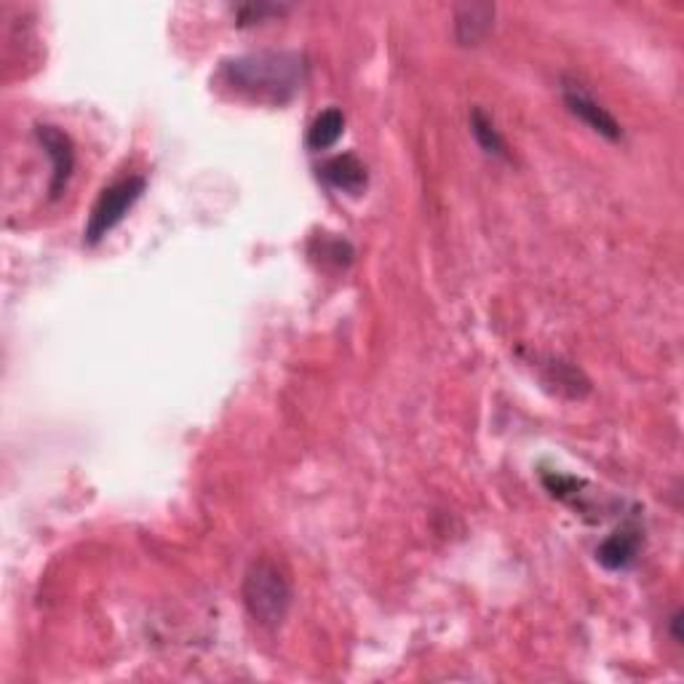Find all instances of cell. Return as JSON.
<instances>
[{
  "mask_svg": "<svg viewBox=\"0 0 684 684\" xmlns=\"http://www.w3.org/2000/svg\"><path fill=\"white\" fill-rule=\"evenodd\" d=\"M219 78L236 94L257 102L284 105L294 94L303 91L307 62L303 53L294 51H257L225 62Z\"/></svg>",
  "mask_w": 684,
  "mask_h": 684,
  "instance_id": "6da1fadb",
  "label": "cell"
},
{
  "mask_svg": "<svg viewBox=\"0 0 684 684\" xmlns=\"http://www.w3.org/2000/svg\"><path fill=\"white\" fill-rule=\"evenodd\" d=\"M495 27L492 3H462L455 6V40L460 46H479Z\"/></svg>",
  "mask_w": 684,
  "mask_h": 684,
  "instance_id": "ba28073f",
  "label": "cell"
},
{
  "mask_svg": "<svg viewBox=\"0 0 684 684\" xmlns=\"http://www.w3.org/2000/svg\"><path fill=\"white\" fill-rule=\"evenodd\" d=\"M642 546H645V529L636 521H623L613 535H607L605 540L596 548V561L609 573H626L636 565L639 559Z\"/></svg>",
  "mask_w": 684,
  "mask_h": 684,
  "instance_id": "8992f818",
  "label": "cell"
},
{
  "mask_svg": "<svg viewBox=\"0 0 684 684\" xmlns=\"http://www.w3.org/2000/svg\"><path fill=\"white\" fill-rule=\"evenodd\" d=\"M244 596L246 613L254 623L263 628H279L292 609L294 588L286 567L271 556L254 559L244 575Z\"/></svg>",
  "mask_w": 684,
  "mask_h": 684,
  "instance_id": "7a4b0ae2",
  "label": "cell"
},
{
  "mask_svg": "<svg viewBox=\"0 0 684 684\" xmlns=\"http://www.w3.org/2000/svg\"><path fill=\"white\" fill-rule=\"evenodd\" d=\"M543 487H546L556 500L573 506L575 511L588 514V500H586V492H583V487L586 485H583L580 479H575V476L548 471V473H543Z\"/></svg>",
  "mask_w": 684,
  "mask_h": 684,
  "instance_id": "7c38bea8",
  "label": "cell"
},
{
  "mask_svg": "<svg viewBox=\"0 0 684 684\" xmlns=\"http://www.w3.org/2000/svg\"><path fill=\"white\" fill-rule=\"evenodd\" d=\"M36 139L51 160L49 193H51V198H59L65 193L67 183H70L72 172H76V147H72V139L67 137L59 126H51V124H38Z\"/></svg>",
  "mask_w": 684,
  "mask_h": 684,
  "instance_id": "5b68a950",
  "label": "cell"
},
{
  "mask_svg": "<svg viewBox=\"0 0 684 684\" xmlns=\"http://www.w3.org/2000/svg\"><path fill=\"white\" fill-rule=\"evenodd\" d=\"M561 99H565L567 110L578 120H583L594 134L605 137L607 143H621L623 126L618 124V118H615L586 86L578 84V80L565 78L561 80Z\"/></svg>",
  "mask_w": 684,
  "mask_h": 684,
  "instance_id": "277c9868",
  "label": "cell"
},
{
  "mask_svg": "<svg viewBox=\"0 0 684 684\" xmlns=\"http://www.w3.org/2000/svg\"><path fill=\"white\" fill-rule=\"evenodd\" d=\"M342 134H345V113L340 107H330L313 118L311 129H307V147L316 153L330 150L340 143Z\"/></svg>",
  "mask_w": 684,
  "mask_h": 684,
  "instance_id": "30bf717a",
  "label": "cell"
},
{
  "mask_svg": "<svg viewBox=\"0 0 684 684\" xmlns=\"http://www.w3.org/2000/svg\"><path fill=\"white\" fill-rule=\"evenodd\" d=\"M468 120H471V134H473L476 145H479L481 150L487 153V156L506 160L508 158V145H506V139H502V134L498 129V124H495V118L489 116L485 107H473Z\"/></svg>",
  "mask_w": 684,
  "mask_h": 684,
  "instance_id": "8fae6325",
  "label": "cell"
},
{
  "mask_svg": "<svg viewBox=\"0 0 684 684\" xmlns=\"http://www.w3.org/2000/svg\"><path fill=\"white\" fill-rule=\"evenodd\" d=\"M535 367L540 369V378L546 385H551L556 393L567 395V399H583L592 391V382L580 372L578 364L559 359V355H540L535 353Z\"/></svg>",
  "mask_w": 684,
  "mask_h": 684,
  "instance_id": "52a82bcc",
  "label": "cell"
},
{
  "mask_svg": "<svg viewBox=\"0 0 684 684\" xmlns=\"http://www.w3.org/2000/svg\"><path fill=\"white\" fill-rule=\"evenodd\" d=\"M319 172L326 185L340 193H348V196H359V193L367 187V166L364 160L353 156V153L330 158Z\"/></svg>",
  "mask_w": 684,
  "mask_h": 684,
  "instance_id": "9c48e42d",
  "label": "cell"
},
{
  "mask_svg": "<svg viewBox=\"0 0 684 684\" xmlns=\"http://www.w3.org/2000/svg\"><path fill=\"white\" fill-rule=\"evenodd\" d=\"M290 11V6H273V3H246L236 9V25L238 27H252L263 25L265 19L281 17V13Z\"/></svg>",
  "mask_w": 684,
  "mask_h": 684,
  "instance_id": "4fadbf2b",
  "label": "cell"
},
{
  "mask_svg": "<svg viewBox=\"0 0 684 684\" xmlns=\"http://www.w3.org/2000/svg\"><path fill=\"white\" fill-rule=\"evenodd\" d=\"M668 626H672L674 642H682L684 636H682V613H680V609H676V613L672 615V621H668Z\"/></svg>",
  "mask_w": 684,
  "mask_h": 684,
  "instance_id": "5bb4252c",
  "label": "cell"
},
{
  "mask_svg": "<svg viewBox=\"0 0 684 684\" xmlns=\"http://www.w3.org/2000/svg\"><path fill=\"white\" fill-rule=\"evenodd\" d=\"M147 179L139 177V174H131V177L118 179V183L107 185L102 193H99L97 204L89 214V223H86L84 241L89 246H97L107 233L116 231V227L124 223L126 214L134 209L139 198L145 196Z\"/></svg>",
  "mask_w": 684,
  "mask_h": 684,
  "instance_id": "3957f363",
  "label": "cell"
}]
</instances>
